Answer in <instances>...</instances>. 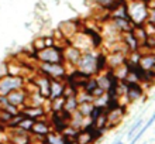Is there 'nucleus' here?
Here are the masks:
<instances>
[{"mask_svg": "<svg viewBox=\"0 0 155 144\" xmlns=\"http://www.w3.org/2000/svg\"><path fill=\"white\" fill-rule=\"evenodd\" d=\"M150 12H151V8H148L145 4L138 0L127 2V13H128V18H130L133 27L144 25V23L147 21L148 16H150Z\"/></svg>", "mask_w": 155, "mask_h": 144, "instance_id": "nucleus-1", "label": "nucleus"}, {"mask_svg": "<svg viewBox=\"0 0 155 144\" xmlns=\"http://www.w3.org/2000/svg\"><path fill=\"white\" fill-rule=\"evenodd\" d=\"M25 88L24 76H16V75H3L0 76V95L7 96L10 92Z\"/></svg>", "mask_w": 155, "mask_h": 144, "instance_id": "nucleus-2", "label": "nucleus"}, {"mask_svg": "<svg viewBox=\"0 0 155 144\" xmlns=\"http://www.w3.org/2000/svg\"><path fill=\"white\" fill-rule=\"evenodd\" d=\"M38 74L44 75L49 79H59L64 81L66 75V68L64 64H48V62H40Z\"/></svg>", "mask_w": 155, "mask_h": 144, "instance_id": "nucleus-3", "label": "nucleus"}, {"mask_svg": "<svg viewBox=\"0 0 155 144\" xmlns=\"http://www.w3.org/2000/svg\"><path fill=\"white\" fill-rule=\"evenodd\" d=\"M75 66H78L76 69H79L81 72H85V74L93 76L96 74V71H94V54L90 52V51L82 52L81 58H79V61Z\"/></svg>", "mask_w": 155, "mask_h": 144, "instance_id": "nucleus-4", "label": "nucleus"}, {"mask_svg": "<svg viewBox=\"0 0 155 144\" xmlns=\"http://www.w3.org/2000/svg\"><path fill=\"white\" fill-rule=\"evenodd\" d=\"M126 96L127 102L126 103H133L137 102L138 99L144 96V88L140 82H126Z\"/></svg>", "mask_w": 155, "mask_h": 144, "instance_id": "nucleus-5", "label": "nucleus"}, {"mask_svg": "<svg viewBox=\"0 0 155 144\" xmlns=\"http://www.w3.org/2000/svg\"><path fill=\"white\" fill-rule=\"evenodd\" d=\"M27 96H28V91H25V88H21V89H16V91L10 92L6 96V99H7V103L17 106L21 110V107L25 106V103H27Z\"/></svg>", "mask_w": 155, "mask_h": 144, "instance_id": "nucleus-6", "label": "nucleus"}, {"mask_svg": "<svg viewBox=\"0 0 155 144\" xmlns=\"http://www.w3.org/2000/svg\"><path fill=\"white\" fill-rule=\"evenodd\" d=\"M49 132H52L51 130V126L48 123V116L44 117V119H38L34 122L33 127L30 130V134L31 136H35V137H41V139H44Z\"/></svg>", "mask_w": 155, "mask_h": 144, "instance_id": "nucleus-7", "label": "nucleus"}, {"mask_svg": "<svg viewBox=\"0 0 155 144\" xmlns=\"http://www.w3.org/2000/svg\"><path fill=\"white\" fill-rule=\"evenodd\" d=\"M120 41H121V44L127 48L128 52H134V51H138L140 49V41L134 35L133 30L127 31V33H121V35H120Z\"/></svg>", "mask_w": 155, "mask_h": 144, "instance_id": "nucleus-8", "label": "nucleus"}, {"mask_svg": "<svg viewBox=\"0 0 155 144\" xmlns=\"http://www.w3.org/2000/svg\"><path fill=\"white\" fill-rule=\"evenodd\" d=\"M21 112H23V115L25 117H30V119H34V120L47 117V110L44 109V106H30V105H25V106L21 107Z\"/></svg>", "mask_w": 155, "mask_h": 144, "instance_id": "nucleus-9", "label": "nucleus"}, {"mask_svg": "<svg viewBox=\"0 0 155 144\" xmlns=\"http://www.w3.org/2000/svg\"><path fill=\"white\" fill-rule=\"evenodd\" d=\"M34 85H35V91L40 93L45 100L49 99V78L40 75L37 78H34Z\"/></svg>", "mask_w": 155, "mask_h": 144, "instance_id": "nucleus-10", "label": "nucleus"}, {"mask_svg": "<svg viewBox=\"0 0 155 144\" xmlns=\"http://www.w3.org/2000/svg\"><path fill=\"white\" fill-rule=\"evenodd\" d=\"M82 55V51L74 47L72 44L69 45H65L64 48V59H65V64H69V65H76L79 58Z\"/></svg>", "mask_w": 155, "mask_h": 144, "instance_id": "nucleus-11", "label": "nucleus"}, {"mask_svg": "<svg viewBox=\"0 0 155 144\" xmlns=\"http://www.w3.org/2000/svg\"><path fill=\"white\" fill-rule=\"evenodd\" d=\"M138 65L144 71L155 69V55L154 52H144L138 58Z\"/></svg>", "mask_w": 155, "mask_h": 144, "instance_id": "nucleus-12", "label": "nucleus"}, {"mask_svg": "<svg viewBox=\"0 0 155 144\" xmlns=\"http://www.w3.org/2000/svg\"><path fill=\"white\" fill-rule=\"evenodd\" d=\"M83 34H86V35L92 40V47H93V48H100V47H102L103 38H102V34L99 33V31L90 28V27H85V28H83Z\"/></svg>", "mask_w": 155, "mask_h": 144, "instance_id": "nucleus-13", "label": "nucleus"}, {"mask_svg": "<svg viewBox=\"0 0 155 144\" xmlns=\"http://www.w3.org/2000/svg\"><path fill=\"white\" fill-rule=\"evenodd\" d=\"M107 55L104 52H99L94 55V71L96 74H103L107 69Z\"/></svg>", "mask_w": 155, "mask_h": 144, "instance_id": "nucleus-14", "label": "nucleus"}, {"mask_svg": "<svg viewBox=\"0 0 155 144\" xmlns=\"http://www.w3.org/2000/svg\"><path fill=\"white\" fill-rule=\"evenodd\" d=\"M111 20H113L111 25L117 30L118 33H127V31L133 30V24H131V21L128 18H111Z\"/></svg>", "mask_w": 155, "mask_h": 144, "instance_id": "nucleus-15", "label": "nucleus"}, {"mask_svg": "<svg viewBox=\"0 0 155 144\" xmlns=\"http://www.w3.org/2000/svg\"><path fill=\"white\" fill-rule=\"evenodd\" d=\"M65 98V102H64V110L69 112V113H74L76 112L79 103L76 100V95H69V96H64Z\"/></svg>", "mask_w": 155, "mask_h": 144, "instance_id": "nucleus-16", "label": "nucleus"}, {"mask_svg": "<svg viewBox=\"0 0 155 144\" xmlns=\"http://www.w3.org/2000/svg\"><path fill=\"white\" fill-rule=\"evenodd\" d=\"M92 106H93V103L92 102H85V103H79V106H78L76 112L79 113V115H82L83 117H87L90 113V109H92Z\"/></svg>", "mask_w": 155, "mask_h": 144, "instance_id": "nucleus-17", "label": "nucleus"}, {"mask_svg": "<svg viewBox=\"0 0 155 144\" xmlns=\"http://www.w3.org/2000/svg\"><path fill=\"white\" fill-rule=\"evenodd\" d=\"M104 112H106V109H104V107L93 105V106H92V109H90V113H89V116H87V117H89L92 122H94V120L97 119L100 115H103Z\"/></svg>", "mask_w": 155, "mask_h": 144, "instance_id": "nucleus-18", "label": "nucleus"}, {"mask_svg": "<svg viewBox=\"0 0 155 144\" xmlns=\"http://www.w3.org/2000/svg\"><path fill=\"white\" fill-rule=\"evenodd\" d=\"M75 140H76L79 144H93L90 136L86 132H83V130H79V132H78V136Z\"/></svg>", "mask_w": 155, "mask_h": 144, "instance_id": "nucleus-19", "label": "nucleus"}, {"mask_svg": "<svg viewBox=\"0 0 155 144\" xmlns=\"http://www.w3.org/2000/svg\"><path fill=\"white\" fill-rule=\"evenodd\" d=\"M34 122H35L34 119H30V117H25V116H24V119L18 123V129H21V130H24V132L30 133V130H31V127H33Z\"/></svg>", "mask_w": 155, "mask_h": 144, "instance_id": "nucleus-20", "label": "nucleus"}, {"mask_svg": "<svg viewBox=\"0 0 155 144\" xmlns=\"http://www.w3.org/2000/svg\"><path fill=\"white\" fill-rule=\"evenodd\" d=\"M141 124H143V119H138V120H137V122H135V123L130 127V130H128V133H127V137H128L130 140L133 139V136H134L135 133H137L140 129H141Z\"/></svg>", "mask_w": 155, "mask_h": 144, "instance_id": "nucleus-21", "label": "nucleus"}, {"mask_svg": "<svg viewBox=\"0 0 155 144\" xmlns=\"http://www.w3.org/2000/svg\"><path fill=\"white\" fill-rule=\"evenodd\" d=\"M31 48L34 49V51H37V52H40V51H42V49L45 48V42H44V37H38L35 38L33 41V45H31Z\"/></svg>", "mask_w": 155, "mask_h": 144, "instance_id": "nucleus-22", "label": "nucleus"}, {"mask_svg": "<svg viewBox=\"0 0 155 144\" xmlns=\"http://www.w3.org/2000/svg\"><path fill=\"white\" fill-rule=\"evenodd\" d=\"M44 42H45V48H49V47H54L57 42H55V37L54 35H49V37H44Z\"/></svg>", "mask_w": 155, "mask_h": 144, "instance_id": "nucleus-23", "label": "nucleus"}, {"mask_svg": "<svg viewBox=\"0 0 155 144\" xmlns=\"http://www.w3.org/2000/svg\"><path fill=\"white\" fill-rule=\"evenodd\" d=\"M109 2H110V0H97V3L100 4V6H102L103 8L106 7V6H107V3H109Z\"/></svg>", "mask_w": 155, "mask_h": 144, "instance_id": "nucleus-24", "label": "nucleus"}, {"mask_svg": "<svg viewBox=\"0 0 155 144\" xmlns=\"http://www.w3.org/2000/svg\"><path fill=\"white\" fill-rule=\"evenodd\" d=\"M113 144H124V143H123L121 140H117V141H114V143H113Z\"/></svg>", "mask_w": 155, "mask_h": 144, "instance_id": "nucleus-25", "label": "nucleus"}, {"mask_svg": "<svg viewBox=\"0 0 155 144\" xmlns=\"http://www.w3.org/2000/svg\"><path fill=\"white\" fill-rule=\"evenodd\" d=\"M69 144H79V143H78V141L76 140H72V141H71V143Z\"/></svg>", "mask_w": 155, "mask_h": 144, "instance_id": "nucleus-26", "label": "nucleus"}, {"mask_svg": "<svg viewBox=\"0 0 155 144\" xmlns=\"http://www.w3.org/2000/svg\"><path fill=\"white\" fill-rule=\"evenodd\" d=\"M143 144H147V143H143Z\"/></svg>", "mask_w": 155, "mask_h": 144, "instance_id": "nucleus-27", "label": "nucleus"}]
</instances>
